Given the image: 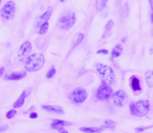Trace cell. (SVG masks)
<instances>
[{
    "instance_id": "1",
    "label": "cell",
    "mask_w": 153,
    "mask_h": 133,
    "mask_svg": "<svg viewBox=\"0 0 153 133\" xmlns=\"http://www.w3.org/2000/svg\"><path fill=\"white\" fill-rule=\"evenodd\" d=\"M45 64V56L42 53H33L25 58L24 68L27 72H36L41 70Z\"/></svg>"
},
{
    "instance_id": "2",
    "label": "cell",
    "mask_w": 153,
    "mask_h": 133,
    "mask_svg": "<svg viewBox=\"0 0 153 133\" xmlns=\"http://www.w3.org/2000/svg\"><path fill=\"white\" fill-rule=\"evenodd\" d=\"M129 109H130V113L134 117H145V115H148L150 110V102L145 99L132 102L130 103Z\"/></svg>"
},
{
    "instance_id": "3",
    "label": "cell",
    "mask_w": 153,
    "mask_h": 133,
    "mask_svg": "<svg viewBox=\"0 0 153 133\" xmlns=\"http://www.w3.org/2000/svg\"><path fill=\"white\" fill-rule=\"evenodd\" d=\"M96 70H97V72L101 75L103 81H104L107 85L111 86V85H114L116 83L115 72H114V70L111 68V66L98 63L96 65Z\"/></svg>"
},
{
    "instance_id": "4",
    "label": "cell",
    "mask_w": 153,
    "mask_h": 133,
    "mask_svg": "<svg viewBox=\"0 0 153 133\" xmlns=\"http://www.w3.org/2000/svg\"><path fill=\"white\" fill-rule=\"evenodd\" d=\"M76 23V15L73 12H68L59 17V19L56 22L57 28L62 30H70L74 24Z\"/></svg>"
},
{
    "instance_id": "5",
    "label": "cell",
    "mask_w": 153,
    "mask_h": 133,
    "mask_svg": "<svg viewBox=\"0 0 153 133\" xmlns=\"http://www.w3.org/2000/svg\"><path fill=\"white\" fill-rule=\"evenodd\" d=\"M114 92L109 85H107L104 81H102L100 84V86L98 87V89L96 91V100L98 101H103V102H106L113 97Z\"/></svg>"
},
{
    "instance_id": "6",
    "label": "cell",
    "mask_w": 153,
    "mask_h": 133,
    "mask_svg": "<svg viewBox=\"0 0 153 133\" xmlns=\"http://www.w3.org/2000/svg\"><path fill=\"white\" fill-rule=\"evenodd\" d=\"M69 98L74 104H81L88 99V92L85 87L77 86L70 93Z\"/></svg>"
},
{
    "instance_id": "7",
    "label": "cell",
    "mask_w": 153,
    "mask_h": 133,
    "mask_svg": "<svg viewBox=\"0 0 153 133\" xmlns=\"http://www.w3.org/2000/svg\"><path fill=\"white\" fill-rule=\"evenodd\" d=\"M16 14V3L14 1H7L0 10V16L4 20H13Z\"/></svg>"
},
{
    "instance_id": "8",
    "label": "cell",
    "mask_w": 153,
    "mask_h": 133,
    "mask_svg": "<svg viewBox=\"0 0 153 133\" xmlns=\"http://www.w3.org/2000/svg\"><path fill=\"white\" fill-rule=\"evenodd\" d=\"M113 102L117 107H124L128 103V96L126 92L123 89H119L113 95Z\"/></svg>"
},
{
    "instance_id": "9",
    "label": "cell",
    "mask_w": 153,
    "mask_h": 133,
    "mask_svg": "<svg viewBox=\"0 0 153 133\" xmlns=\"http://www.w3.org/2000/svg\"><path fill=\"white\" fill-rule=\"evenodd\" d=\"M31 48H32V45L29 41L23 42L18 50V58L20 59V61H23L24 58H26L29 53H30Z\"/></svg>"
},
{
    "instance_id": "10",
    "label": "cell",
    "mask_w": 153,
    "mask_h": 133,
    "mask_svg": "<svg viewBox=\"0 0 153 133\" xmlns=\"http://www.w3.org/2000/svg\"><path fill=\"white\" fill-rule=\"evenodd\" d=\"M51 15H52V10H48L44 13L43 15L41 16L36 17V20H34V28H40L44 23H47L50 19Z\"/></svg>"
},
{
    "instance_id": "11",
    "label": "cell",
    "mask_w": 153,
    "mask_h": 133,
    "mask_svg": "<svg viewBox=\"0 0 153 133\" xmlns=\"http://www.w3.org/2000/svg\"><path fill=\"white\" fill-rule=\"evenodd\" d=\"M30 92H31V89L30 87H28V89H24V91L22 92V94H21L20 96L18 97V99L16 100V102L14 103V109H17V108H20V107L23 106V104H24L25 100H26V98L28 97L29 95H30Z\"/></svg>"
},
{
    "instance_id": "12",
    "label": "cell",
    "mask_w": 153,
    "mask_h": 133,
    "mask_svg": "<svg viewBox=\"0 0 153 133\" xmlns=\"http://www.w3.org/2000/svg\"><path fill=\"white\" fill-rule=\"evenodd\" d=\"M130 87L133 92H134V95L142 93V86H141V81L140 78L137 76H132L130 78Z\"/></svg>"
},
{
    "instance_id": "13",
    "label": "cell",
    "mask_w": 153,
    "mask_h": 133,
    "mask_svg": "<svg viewBox=\"0 0 153 133\" xmlns=\"http://www.w3.org/2000/svg\"><path fill=\"white\" fill-rule=\"evenodd\" d=\"M26 77V72L25 71H21V72H13L10 74L4 75V79L5 80H12V81H18Z\"/></svg>"
},
{
    "instance_id": "14",
    "label": "cell",
    "mask_w": 153,
    "mask_h": 133,
    "mask_svg": "<svg viewBox=\"0 0 153 133\" xmlns=\"http://www.w3.org/2000/svg\"><path fill=\"white\" fill-rule=\"evenodd\" d=\"M42 109L48 111V112L55 113V115H64L65 113L62 107L59 106V105H42Z\"/></svg>"
},
{
    "instance_id": "15",
    "label": "cell",
    "mask_w": 153,
    "mask_h": 133,
    "mask_svg": "<svg viewBox=\"0 0 153 133\" xmlns=\"http://www.w3.org/2000/svg\"><path fill=\"white\" fill-rule=\"evenodd\" d=\"M72 123L71 122H67V121H62V120H53L50 124V127L52 129L59 130L61 128H65L66 126H71Z\"/></svg>"
},
{
    "instance_id": "16",
    "label": "cell",
    "mask_w": 153,
    "mask_h": 133,
    "mask_svg": "<svg viewBox=\"0 0 153 133\" xmlns=\"http://www.w3.org/2000/svg\"><path fill=\"white\" fill-rule=\"evenodd\" d=\"M122 51H123V47L121 44H118L116 45L115 47L113 48V50H111V61H114L115 58H118V57L120 56V55L122 54Z\"/></svg>"
},
{
    "instance_id": "17",
    "label": "cell",
    "mask_w": 153,
    "mask_h": 133,
    "mask_svg": "<svg viewBox=\"0 0 153 133\" xmlns=\"http://www.w3.org/2000/svg\"><path fill=\"white\" fill-rule=\"evenodd\" d=\"M79 130L85 133H101L104 129L102 127H80Z\"/></svg>"
},
{
    "instance_id": "18",
    "label": "cell",
    "mask_w": 153,
    "mask_h": 133,
    "mask_svg": "<svg viewBox=\"0 0 153 133\" xmlns=\"http://www.w3.org/2000/svg\"><path fill=\"white\" fill-rule=\"evenodd\" d=\"M114 25H115V22H114L113 20H109L108 22L106 23V25H105V27H104V34L102 35L101 40H104L105 38H107V36L111 34V28L114 27Z\"/></svg>"
},
{
    "instance_id": "19",
    "label": "cell",
    "mask_w": 153,
    "mask_h": 133,
    "mask_svg": "<svg viewBox=\"0 0 153 133\" xmlns=\"http://www.w3.org/2000/svg\"><path fill=\"white\" fill-rule=\"evenodd\" d=\"M83 38H85V34L79 33H76V35L73 38V45H72V48H75V47H77L79 44H80L81 42L83 41Z\"/></svg>"
},
{
    "instance_id": "20",
    "label": "cell",
    "mask_w": 153,
    "mask_h": 133,
    "mask_svg": "<svg viewBox=\"0 0 153 133\" xmlns=\"http://www.w3.org/2000/svg\"><path fill=\"white\" fill-rule=\"evenodd\" d=\"M146 84L149 87H153V71H147L145 73Z\"/></svg>"
},
{
    "instance_id": "21",
    "label": "cell",
    "mask_w": 153,
    "mask_h": 133,
    "mask_svg": "<svg viewBox=\"0 0 153 133\" xmlns=\"http://www.w3.org/2000/svg\"><path fill=\"white\" fill-rule=\"evenodd\" d=\"M129 14V8H128V3H125L124 6L120 10V18H121V20H124V19L127 18V16H128Z\"/></svg>"
},
{
    "instance_id": "22",
    "label": "cell",
    "mask_w": 153,
    "mask_h": 133,
    "mask_svg": "<svg viewBox=\"0 0 153 133\" xmlns=\"http://www.w3.org/2000/svg\"><path fill=\"white\" fill-rule=\"evenodd\" d=\"M95 5H96V10H97V12H102V10L106 7L107 1H106V0H105V1H104V0H97L96 3H95Z\"/></svg>"
},
{
    "instance_id": "23",
    "label": "cell",
    "mask_w": 153,
    "mask_h": 133,
    "mask_svg": "<svg viewBox=\"0 0 153 133\" xmlns=\"http://www.w3.org/2000/svg\"><path fill=\"white\" fill-rule=\"evenodd\" d=\"M116 126H117V122L111 121V120H105L102 128L103 129H105V128H107V129H115Z\"/></svg>"
},
{
    "instance_id": "24",
    "label": "cell",
    "mask_w": 153,
    "mask_h": 133,
    "mask_svg": "<svg viewBox=\"0 0 153 133\" xmlns=\"http://www.w3.org/2000/svg\"><path fill=\"white\" fill-rule=\"evenodd\" d=\"M55 74H56V69H55L54 66H52L48 70V72H47V74H46V76H45V77H46L47 79H51V78H53V77H54Z\"/></svg>"
},
{
    "instance_id": "25",
    "label": "cell",
    "mask_w": 153,
    "mask_h": 133,
    "mask_svg": "<svg viewBox=\"0 0 153 133\" xmlns=\"http://www.w3.org/2000/svg\"><path fill=\"white\" fill-rule=\"evenodd\" d=\"M48 28H49V23H44V24L42 25V26L39 28V34H41V35H43V34H45L48 31Z\"/></svg>"
},
{
    "instance_id": "26",
    "label": "cell",
    "mask_w": 153,
    "mask_h": 133,
    "mask_svg": "<svg viewBox=\"0 0 153 133\" xmlns=\"http://www.w3.org/2000/svg\"><path fill=\"white\" fill-rule=\"evenodd\" d=\"M16 115H17V110H16V109H10V110L6 113V119L10 120V119H13V117H16Z\"/></svg>"
},
{
    "instance_id": "27",
    "label": "cell",
    "mask_w": 153,
    "mask_h": 133,
    "mask_svg": "<svg viewBox=\"0 0 153 133\" xmlns=\"http://www.w3.org/2000/svg\"><path fill=\"white\" fill-rule=\"evenodd\" d=\"M151 128H153V125H151V126H144V127H137L134 129V131L137 132V133H142L143 131H145V130L151 129Z\"/></svg>"
},
{
    "instance_id": "28",
    "label": "cell",
    "mask_w": 153,
    "mask_h": 133,
    "mask_svg": "<svg viewBox=\"0 0 153 133\" xmlns=\"http://www.w3.org/2000/svg\"><path fill=\"white\" fill-rule=\"evenodd\" d=\"M8 129L10 127L7 125H0V133H5Z\"/></svg>"
},
{
    "instance_id": "29",
    "label": "cell",
    "mask_w": 153,
    "mask_h": 133,
    "mask_svg": "<svg viewBox=\"0 0 153 133\" xmlns=\"http://www.w3.org/2000/svg\"><path fill=\"white\" fill-rule=\"evenodd\" d=\"M109 51L107 49H100V50L97 51V54H103V55H106L108 54Z\"/></svg>"
},
{
    "instance_id": "30",
    "label": "cell",
    "mask_w": 153,
    "mask_h": 133,
    "mask_svg": "<svg viewBox=\"0 0 153 133\" xmlns=\"http://www.w3.org/2000/svg\"><path fill=\"white\" fill-rule=\"evenodd\" d=\"M107 14H108V8L105 7L104 10L101 12V17H102V18H105V17L107 16Z\"/></svg>"
},
{
    "instance_id": "31",
    "label": "cell",
    "mask_w": 153,
    "mask_h": 133,
    "mask_svg": "<svg viewBox=\"0 0 153 133\" xmlns=\"http://www.w3.org/2000/svg\"><path fill=\"white\" fill-rule=\"evenodd\" d=\"M38 117H39V115L36 112H31L30 115H29V117H30V119H38Z\"/></svg>"
},
{
    "instance_id": "32",
    "label": "cell",
    "mask_w": 153,
    "mask_h": 133,
    "mask_svg": "<svg viewBox=\"0 0 153 133\" xmlns=\"http://www.w3.org/2000/svg\"><path fill=\"white\" fill-rule=\"evenodd\" d=\"M3 76H4V68L3 66H0V79Z\"/></svg>"
},
{
    "instance_id": "33",
    "label": "cell",
    "mask_w": 153,
    "mask_h": 133,
    "mask_svg": "<svg viewBox=\"0 0 153 133\" xmlns=\"http://www.w3.org/2000/svg\"><path fill=\"white\" fill-rule=\"evenodd\" d=\"M57 131H59V133H69L66 129H65V128H61V129H59Z\"/></svg>"
},
{
    "instance_id": "34",
    "label": "cell",
    "mask_w": 153,
    "mask_h": 133,
    "mask_svg": "<svg viewBox=\"0 0 153 133\" xmlns=\"http://www.w3.org/2000/svg\"><path fill=\"white\" fill-rule=\"evenodd\" d=\"M149 52H150V54H153V46L151 47V48H150V51H149Z\"/></svg>"
},
{
    "instance_id": "35",
    "label": "cell",
    "mask_w": 153,
    "mask_h": 133,
    "mask_svg": "<svg viewBox=\"0 0 153 133\" xmlns=\"http://www.w3.org/2000/svg\"><path fill=\"white\" fill-rule=\"evenodd\" d=\"M151 23L153 24V12L151 13Z\"/></svg>"
},
{
    "instance_id": "36",
    "label": "cell",
    "mask_w": 153,
    "mask_h": 133,
    "mask_svg": "<svg viewBox=\"0 0 153 133\" xmlns=\"http://www.w3.org/2000/svg\"><path fill=\"white\" fill-rule=\"evenodd\" d=\"M125 41H126V38H123V40H122V43H125Z\"/></svg>"
},
{
    "instance_id": "37",
    "label": "cell",
    "mask_w": 153,
    "mask_h": 133,
    "mask_svg": "<svg viewBox=\"0 0 153 133\" xmlns=\"http://www.w3.org/2000/svg\"><path fill=\"white\" fill-rule=\"evenodd\" d=\"M0 4H1V0H0Z\"/></svg>"
}]
</instances>
